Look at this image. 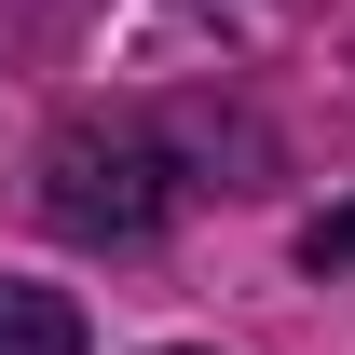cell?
<instances>
[{"label": "cell", "instance_id": "cell-1", "mask_svg": "<svg viewBox=\"0 0 355 355\" xmlns=\"http://www.w3.org/2000/svg\"><path fill=\"white\" fill-rule=\"evenodd\" d=\"M178 191H205V178L164 150V123H55L42 150V219L83 246H150L178 219Z\"/></svg>", "mask_w": 355, "mask_h": 355}, {"label": "cell", "instance_id": "cell-2", "mask_svg": "<svg viewBox=\"0 0 355 355\" xmlns=\"http://www.w3.org/2000/svg\"><path fill=\"white\" fill-rule=\"evenodd\" d=\"M0 355H83V301H69V287H28V273H0Z\"/></svg>", "mask_w": 355, "mask_h": 355}, {"label": "cell", "instance_id": "cell-3", "mask_svg": "<svg viewBox=\"0 0 355 355\" xmlns=\"http://www.w3.org/2000/svg\"><path fill=\"white\" fill-rule=\"evenodd\" d=\"M301 260H314V273H355V205H328V219L301 232Z\"/></svg>", "mask_w": 355, "mask_h": 355}]
</instances>
